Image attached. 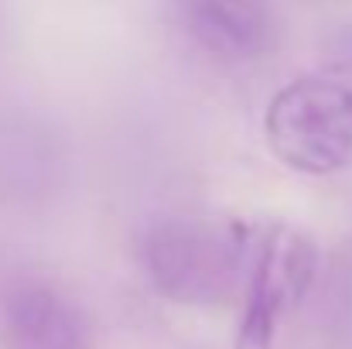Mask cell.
Masks as SVG:
<instances>
[{
    "label": "cell",
    "mask_w": 352,
    "mask_h": 349,
    "mask_svg": "<svg viewBox=\"0 0 352 349\" xmlns=\"http://www.w3.org/2000/svg\"><path fill=\"white\" fill-rule=\"evenodd\" d=\"M182 31L216 59L256 62L280 38L270 0H171Z\"/></svg>",
    "instance_id": "cell-4"
},
{
    "label": "cell",
    "mask_w": 352,
    "mask_h": 349,
    "mask_svg": "<svg viewBox=\"0 0 352 349\" xmlns=\"http://www.w3.org/2000/svg\"><path fill=\"white\" fill-rule=\"evenodd\" d=\"M270 154L298 175H336L352 161V86L346 79L298 76L263 114Z\"/></svg>",
    "instance_id": "cell-2"
},
{
    "label": "cell",
    "mask_w": 352,
    "mask_h": 349,
    "mask_svg": "<svg viewBox=\"0 0 352 349\" xmlns=\"http://www.w3.org/2000/svg\"><path fill=\"white\" fill-rule=\"evenodd\" d=\"M318 271V246L305 230L270 220L256 223L250 271L239 295L236 349H270L280 319L301 305Z\"/></svg>",
    "instance_id": "cell-3"
},
{
    "label": "cell",
    "mask_w": 352,
    "mask_h": 349,
    "mask_svg": "<svg viewBox=\"0 0 352 349\" xmlns=\"http://www.w3.org/2000/svg\"><path fill=\"white\" fill-rule=\"evenodd\" d=\"M256 223L182 213L154 220L140 236V271L178 305H223L243 295Z\"/></svg>",
    "instance_id": "cell-1"
},
{
    "label": "cell",
    "mask_w": 352,
    "mask_h": 349,
    "mask_svg": "<svg viewBox=\"0 0 352 349\" xmlns=\"http://www.w3.org/2000/svg\"><path fill=\"white\" fill-rule=\"evenodd\" d=\"M332 76H339V79H346V83L352 79V28H346V31L336 38V52H332Z\"/></svg>",
    "instance_id": "cell-6"
},
{
    "label": "cell",
    "mask_w": 352,
    "mask_h": 349,
    "mask_svg": "<svg viewBox=\"0 0 352 349\" xmlns=\"http://www.w3.org/2000/svg\"><path fill=\"white\" fill-rule=\"evenodd\" d=\"M7 349H89L82 308L52 284H17L3 302Z\"/></svg>",
    "instance_id": "cell-5"
}]
</instances>
